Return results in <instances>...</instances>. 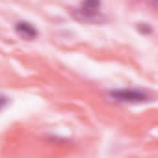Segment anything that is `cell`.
<instances>
[{
	"mask_svg": "<svg viewBox=\"0 0 158 158\" xmlns=\"http://www.w3.org/2000/svg\"><path fill=\"white\" fill-rule=\"evenodd\" d=\"M99 8H101V0H84V2H82V11L86 15L99 13Z\"/></svg>",
	"mask_w": 158,
	"mask_h": 158,
	"instance_id": "obj_3",
	"label": "cell"
},
{
	"mask_svg": "<svg viewBox=\"0 0 158 158\" xmlns=\"http://www.w3.org/2000/svg\"><path fill=\"white\" fill-rule=\"evenodd\" d=\"M15 30H17V34H19V35H23L24 39H34V37L37 35L35 28H34L30 23H17Z\"/></svg>",
	"mask_w": 158,
	"mask_h": 158,
	"instance_id": "obj_2",
	"label": "cell"
},
{
	"mask_svg": "<svg viewBox=\"0 0 158 158\" xmlns=\"http://www.w3.org/2000/svg\"><path fill=\"white\" fill-rule=\"evenodd\" d=\"M6 102H8V101H6V99H4V97H0V108H2V106H4V104H6Z\"/></svg>",
	"mask_w": 158,
	"mask_h": 158,
	"instance_id": "obj_4",
	"label": "cell"
},
{
	"mask_svg": "<svg viewBox=\"0 0 158 158\" xmlns=\"http://www.w3.org/2000/svg\"><path fill=\"white\" fill-rule=\"evenodd\" d=\"M112 97L117 101H125V102H141L147 101L145 93L139 91H132V89H121V91H112Z\"/></svg>",
	"mask_w": 158,
	"mask_h": 158,
	"instance_id": "obj_1",
	"label": "cell"
}]
</instances>
